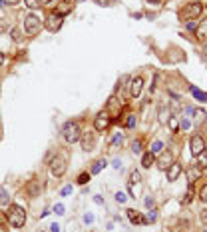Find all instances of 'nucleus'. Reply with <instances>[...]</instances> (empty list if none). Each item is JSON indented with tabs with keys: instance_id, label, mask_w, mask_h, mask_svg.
Listing matches in <instances>:
<instances>
[{
	"instance_id": "47",
	"label": "nucleus",
	"mask_w": 207,
	"mask_h": 232,
	"mask_svg": "<svg viewBox=\"0 0 207 232\" xmlns=\"http://www.w3.org/2000/svg\"><path fill=\"white\" fill-rule=\"evenodd\" d=\"M187 28H189V30H195V28H197V24H195V22H189Z\"/></svg>"
},
{
	"instance_id": "5",
	"label": "nucleus",
	"mask_w": 207,
	"mask_h": 232,
	"mask_svg": "<svg viewBox=\"0 0 207 232\" xmlns=\"http://www.w3.org/2000/svg\"><path fill=\"white\" fill-rule=\"evenodd\" d=\"M201 10H203V6H201L199 2H189L187 6H185L181 10V18L183 20H193V18H199Z\"/></svg>"
},
{
	"instance_id": "22",
	"label": "nucleus",
	"mask_w": 207,
	"mask_h": 232,
	"mask_svg": "<svg viewBox=\"0 0 207 232\" xmlns=\"http://www.w3.org/2000/svg\"><path fill=\"white\" fill-rule=\"evenodd\" d=\"M38 190H40V184H38V180H32L28 184V194L30 196H38Z\"/></svg>"
},
{
	"instance_id": "36",
	"label": "nucleus",
	"mask_w": 207,
	"mask_h": 232,
	"mask_svg": "<svg viewBox=\"0 0 207 232\" xmlns=\"http://www.w3.org/2000/svg\"><path fill=\"white\" fill-rule=\"evenodd\" d=\"M126 194H124V192H116V202H119V204H124V202H126Z\"/></svg>"
},
{
	"instance_id": "21",
	"label": "nucleus",
	"mask_w": 207,
	"mask_h": 232,
	"mask_svg": "<svg viewBox=\"0 0 207 232\" xmlns=\"http://www.w3.org/2000/svg\"><path fill=\"white\" fill-rule=\"evenodd\" d=\"M10 200V196H8V190L4 186H0V206H6Z\"/></svg>"
},
{
	"instance_id": "44",
	"label": "nucleus",
	"mask_w": 207,
	"mask_h": 232,
	"mask_svg": "<svg viewBox=\"0 0 207 232\" xmlns=\"http://www.w3.org/2000/svg\"><path fill=\"white\" fill-rule=\"evenodd\" d=\"M145 206H148V208H151V206H154V198H151V196H148V198H145Z\"/></svg>"
},
{
	"instance_id": "28",
	"label": "nucleus",
	"mask_w": 207,
	"mask_h": 232,
	"mask_svg": "<svg viewBox=\"0 0 207 232\" xmlns=\"http://www.w3.org/2000/svg\"><path fill=\"white\" fill-rule=\"evenodd\" d=\"M169 128H171V132H177V128H179V122H177V118H169Z\"/></svg>"
},
{
	"instance_id": "18",
	"label": "nucleus",
	"mask_w": 207,
	"mask_h": 232,
	"mask_svg": "<svg viewBox=\"0 0 207 232\" xmlns=\"http://www.w3.org/2000/svg\"><path fill=\"white\" fill-rule=\"evenodd\" d=\"M106 164H108V160L106 158H100V160H96L94 166H92V174H98L102 168H106Z\"/></svg>"
},
{
	"instance_id": "37",
	"label": "nucleus",
	"mask_w": 207,
	"mask_h": 232,
	"mask_svg": "<svg viewBox=\"0 0 207 232\" xmlns=\"http://www.w3.org/2000/svg\"><path fill=\"white\" fill-rule=\"evenodd\" d=\"M135 122H138V120H135V116L132 114V116H129L128 120H126V126H128V128H134V126H135Z\"/></svg>"
},
{
	"instance_id": "25",
	"label": "nucleus",
	"mask_w": 207,
	"mask_h": 232,
	"mask_svg": "<svg viewBox=\"0 0 207 232\" xmlns=\"http://www.w3.org/2000/svg\"><path fill=\"white\" fill-rule=\"evenodd\" d=\"M155 220H157V212H155V210H149V212L145 214V224L155 222Z\"/></svg>"
},
{
	"instance_id": "34",
	"label": "nucleus",
	"mask_w": 207,
	"mask_h": 232,
	"mask_svg": "<svg viewBox=\"0 0 207 232\" xmlns=\"http://www.w3.org/2000/svg\"><path fill=\"white\" fill-rule=\"evenodd\" d=\"M193 200V184L189 186V190H187V196H185V204H189Z\"/></svg>"
},
{
	"instance_id": "48",
	"label": "nucleus",
	"mask_w": 207,
	"mask_h": 232,
	"mask_svg": "<svg viewBox=\"0 0 207 232\" xmlns=\"http://www.w3.org/2000/svg\"><path fill=\"white\" fill-rule=\"evenodd\" d=\"M185 112H187V114H195V110L191 108V106H187V108H185Z\"/></svg>"
},
{
	"instance_id": "9",
	"label": "nucleus",
	"mask_w": 207,
	"mask_h": 232,
	"mask_svg": "<svg viewBox=\"0 0 207 232\" xmlns=\"http://www.w3.org/2000/svg\"><path fill=\"white\" fill-rule=\"evenodd\" d=\"M141 88H144V78H141V76L132 78V84H129V96H132V98H138V96L141 94Z\"/></svg>"
},
{
	"instance_id": "43",
	"label": "nucleus",
	"mask_w": 207,
	"mask_h": 232,
	"mask_svg": "<svg viewBox=\"0 0 207 232\" xmlns=\"http://www.w3.org/2000/svg\"><path fill=\"white\" fill-rule=\"evenodd\" d=\"M114 168H116V170H119V168H122V160H119V158H116V160H114Z\"/></svg>"
},
{
	"instance_id": "29",
	"label": "nucleus",
	"mask_w": 207,
	"mask_h": 232,
	"mask_svg": "<svg viewBox=\"0 0 207 232\" xmlns=\"http://www.w3.org/2000/svg\"><path fill=\"white\" fill-rule=\"evenodd\" d=\"M88 180H90V174H88V172H82V174L78 176V184H86Z\"/></svg>"
},
{
	"instance_id": "14",
	"label": "nucleus",
	"mask_w": 207,
	"mask_h": 232,
	"mask_svg": "<svg viewBox=\"0 0 207 232\" xmlns=\"http://www.w3.org/2000/svg\"><path fill=\"white\" fill-rule=\"evenodd\" d=\"M201 176V168L197 164L195 166H189V170H187V178H189V184H193L195 180H197V178Z\"/></svg>"
},
{
	"instance_id": "38",
	"label": "nucleus",
	"mask_w": 207,
	"mask_h": 232,
	"mask_svg": "<svg viewBox=\"0 0 207 232\" xmlns=\"http://www.w3.org/2000/svg\"><path fill=\"white\" fill-rule=\"evenodd\" d=\"M195 120H197V122H203V120H205V112H203V110H197V112H195Z\"/></svg>"
},
{
	"instance_id": "26",
	"label": "nucleus",
	"mask_w": 207,
	"mask_h": 232,
	"mask_svg": "<svg viewBox=\"0 0 207 232\" xmlns=\"http://www.w3.org/2000/svg\"><path fill=\"white\" fill-rule=\"evenodd\" d=\"M132 152L134 154H139L141 152V142H139V140H134V142H132Z\"/></svg>"
},
{
	"instance_id": "13",
	"label": "nucleus",
	"mask_w": 207,
	"mask_h": 232,
	"mask_svg": "<svg viewBox=\"0 0 207 232\" xmlns=\"http://www.w3.org/2000/svg\"><path fill=\"white\" fill-rule=\"evenodd\" d=\"M169 118H171L169 108H167L165 104H161L159 110H157V120H159V124H167V122H169Z\"/></svg>"
},
{
	"instance_id": "1",
	"label": "nucleus",
	"mask_w": 207,
	"mask_h": 232,
	"mask_svg": "<svg viewBox=\"0 0 207 232\" xmlns=\"http://www.w3.org/2000/svg\"><path fill=\"white\" fill-rule=\"evenodd\" d=\"M6 218H8V224H12L14 228H22L26 222V210L22 206H18V204H10Z\"/></svg>"
},
{
	"instance_id": "35",
	"label": "nucleus",
	"mask_w": 207,
	"mask_h": 232,
	"mask_svg": "<svg viewBox=\"0 0 207 232\" xmlns=\"http://www.w3.org/2000/svg\"><path fill=\"white\" fill-rule=\"evenodd\" d=\"M96 4H100V6H112L114 2H116V0H94Z\"/></svg>"
},
{
	"instance_id": "6",
	"label": "nucleus",
	"mask_w": 207,
	"mask_h": 232,
	"mask_svg": "<svg viewBox=\"0 0 207 232\" xmlns=\"http://www.w3.org/2000/svg\"><path fill=\"white\" fill-rule=\"evenodd\" d=\"M110 124H112V118L108 116V112H100V114L94 118V128L98 132H106L108 128H110Z\"/></svg>"
},
{
	"instance_id": "10",
	"label": "nucleus",
	"mask_w": 207,
	"mask_h": 232,
	"mask_svg": "<svg viewBox=\"0 0 207 232\" xmlns=\"http://www.w3.org/2000/svg\"><path fill=\"white\" fill-rule=\"evenodd\" d=\"M82 148H84L86 152H92V150L96 148V134L94 132H86L84 136H82Z\"/></svg>"
},
{
	"instance_id": "31",
	"label": "nucleus",
	"mask_w": 207,
	"mask_h": 232,
	"mask_svg": "<svg viewBox=\"0 0 207 232\" xmlns=\"http://www.w3.org/2000/svg\"><path fill=\"white\" fill-rule=\"evenodd\" d=\"M139 180H141V174L138 170H134L132 174H129V182H139Z\"/></svg>"
},
{
	"instance_id": "4",
	"label": "nucleus",
	"mask_w": 207,
	"mask_h": 232,
	"mask_svg": "<svg viewBox=\"0 0 207 232\" xmlns=\"http://www.w3.org/2000/svg\"><path fill=\"white\" fill-rule=\"evenodd\" d=\"M50 170L54 176H62L66 172V156L64 154H56L54 158L50 160Z\"/></svg>"
},
{
	"instance_id": "24",
	"label": "nucleus",
	"mask_w": 207,
	"mask_h": 232,
	"mask_svg": "<svg viewBox=\"0 0 207 232\" xmlns=\"http://www.w3.org/2000/svg\"><path fill=\"white\" fill-rule=\"evenodd\" d=\"M122 142H124V136H122V134H116L114 140L110 142V146H112V148H118V146H122Z\"/></svg>"
},
{
	"instance_id": "55",
	"label": "nucleus",
	"mask_w": 207,
	"mask_h": 232,
	"mask_svg": "<svg viewBox=\"0 0 207 232\" xmlns=\"http://www.w3.org/2000/svg\"><path fill=\"white\" fill-rule=\"evenodd\" d=\"M74 2H84V0H74Z\"/></svg>"
},
{
	"instance_id": "2",
	"label": "nucleus",
	"mask_w": 207,
	"mask_h": 232,
	"mask_svg": "<svg viewBox=\"0 0 207 232\" xmlns=\"http://www.w3.org/2000/svg\"><path fill=\"white\" fill-rule=\"evenodd\" d=\"M62 136L64 140H66L68 144H74V142H78V140L82 138V130H80V124L78 122H66L64 124V128H62Z\"/></svg>"
},
{
	"instance_id": "50",
	"label": "nucleus",
	"mask_w": 207,
	"mask_h": 232,
	"mask_svg": "<svg viewBox=\"0 0 207 232\" xmlns=\"http://www.w3.org/2000/svg\"><path fill=\"white\" fill-rule=\"evenodd\" d=\"M62 2L64 4H72V6H74V0H62Z\"/></svg>"
},
{
	"instance_id": "17",
	"label": "nucleus",
	"mask_w": 207,
	"mask_h": 232,
	"mask_svg": "<svg viewBox=\"0 0 207 232\" xmlns=\"http://www.w3.org/2000/svg\"><path fill=\"white\" fill-rule=\"evenodd\" d=\"M197 38L199 40H207V18L205 20H201L199 22V26H197Z\"/></svg>"
},
{
	"instance_id": "41",
	"label": "nucleus",
	"mask_w": 207,
	"mask_h": 232,
	"mask_svg": "<svg viewBox=\"0 0 207 232\" xmlns=\"http://www.w3.org/2000/svg\"><path fill=\"white\" fill-rule=\"evenodd\" d=\"M70 192H72V186H64V188H62V192H60V196H68Z\"/></svg>"
},
{
	"instance_id": "46",
	"label": "nucleus",
	"mask_w": 207,
	"mask_h": 232,
	"mask_svg": "<svg viewBox=\"0 0 207 232\" xmlns=\"http://www.w3.org/2000/svg\"><path fill=\"white\" fill-rule=\"evenodd\" d=\"M4 2H6V4H8V6H14V4H18V2H20V0H4Z\"/></svg>"
},
{
	"instance_id": "27",
	"label": "nucleus",
	"mask_w": 207,
	"mask_h": 232,
	"mask_svg": "<svg viewBox=\"0 0 207 232\" xmlns=\"http://www.w3.org/2000/svg\"><path fill=\"white\" fill-rule=\"evenodd\" d=\"M199 200H201V202H207V184L201 186V190H199Z\"/></svg>"
},
{
	"instance_id": "40",
	"label": "nucleus",
	"mask_w": 207,
	"mask_h": 232,
	"mask_svg": "<svg viewBox=\"0 0 207 232\" xmlns=\"http://www.w3.org/2000/svg\"><path fill=\"white\" fill-rule=\"evenodd\" d=\"M199 220H201V224H207V208H205V210H201Z\"/></svg>"
},
{
	"instance_id": "12",
	"label": "nucleus",
	"mask_w": 207,
	"mask_h": 232,
	"mask_svg": "<svg viewBox=\"0 0 207 232\" xmlns=\"http://www.w3.org/2000/svg\"><path fill=\"white\" fill-rule=\"evenodd\" d=\"M179 174H181V164H179V162H171L169 168H167V180H169V182L177 180Z\"/></svg>"
},
{
	"instance_id": "15",
	"label": "nucleus",
	"mask_w": 207,
	"mask_h": 232,
	"mask_svg": "<svg viewBox=\"0 0 207 232\" xmlns=\"http://www.w3.org/2000/svg\"><path fill=\"white\" fill-rule=\"evenodd\" d=\"M126 212H128V218L132 220L134 224H145V218L141 216L139 212H135V210H132V208H129V210H126Z\"/></svg>"
},
{
	"instance_id": "53",
	"label": "nucleus",
	"mask_w": 207,
	"mask_h": 232,
	"mask_svg": "<svg viewBox=\"0 0 207 232\" xmlns=\"http://www.w3.org/2000/svg\"><path fill=\"white\" fill-rule=\"evenodd\" d=\"M48 2H50V0H40V4H48Z\"/></svg>"
},
{
	"instance_id": "20",
	"label": "nucleus",
	"mask_w": 207,
	"mask_h": 232,
	"mask_svg": "<svg viewBox=\"0 0 207 232\" xmlns=\"http://www.w3.org/2000/svg\"><path fill=\"white\" fill-rule=\"evenodd\" d=\"M191 94H193L197 100L207 102V92H201V90H199V88H195V86H191Z\"/></svg>"
},
{
	"instance_id": "45",
	"label": "nucleus",
	"mask_w": 207,
	"mask_h": 232,
	"mask_svg": "<svg viewBox=\"0 0 207 232\" xmlns=\"http://www.w3.org/2000/svg\"><path fill=\"white\" fill-rule=\"evenodd\" d=\"M50 232H60V226H58L56 222H54V224L50 226Z\"/></svg>"
},
{
	"instance_id": "3",
	"label": "nucleus",
	"mask_w": 207,
	"mask_h": 232,
	"mask_svg": "<svg viewBox=\"0 0 207 232\" xmlns=\"http://www.w3.org/2000/svg\"><path fill=\"white\" fill-rule=\"evenodd\" d=\"M40 28H42V24H40V18L36 14H28L24 18V30L28 36H36L40 32Z\"/></svg>"
},
{
	"instance_id": "7",
	"label": "nucleus",
	"mask_w": 207,
	"mask_h": 232,
	"mask_svg": "<svg viewBox=\"0 0 207 232\" xmlns=\"http://www.w3.org/2000/svg\"><path fill=\"white\" fill-rule=\"evenodd\" d=\"M189 148H191V154L197 156L205 150V140L199 136V134H195V136H191V140H189Z\"/></svg>"
},
{
	"instance_id": "54",
	"label": "nucleus",
	"mask_w": 207,
	"mask_h": 232,
	"mask_svg": "<svg viewBox=\"0 0 207 232\" xmlns=\"http://www.w3.org/2000/svg\"><path fill=\"white\" fill-rule=\"evenodd\" d=\"M149 2H155V4H159V0H149Z\"/></svg>"
},
{
	"instance_id": "8",
	"label": "nucleus",
	"mask_w": 207,
	"mask_h": 232,
	"mask_svg": "<svg viewBox=\"0 0 207 232\" xmlns=\"http://www.w3.org/2000/svg\"><path fill=\"white\" fill-rule=\"evenodd\" d=\"M60 26H62V14H50L46 18V28L50 32L60 30Z\"/></svg>"
},
{
	"instance_id": "32",
	"label": "nucleus",
	"mask_w": 207,
	"mask_h": 232,
	"mask_svg": "<svg viewBox=\"0 0 207 232\" xmlns=\"http://www.w3.org/2000/svg\"><path fill=\"white\" fill-rule=\"evenodd\" d=\"M54 212H56L58 216H62V214H66V208H64V204H56V206H54Z\"/></svg>"
},
{
	"instance_id": "33",
	"label": "nucleus",
	"mask_w": 207,
	"mask_h": 232,
	"mask_svg": "<svg viewBox=\"0 0 207 232\" xmlns=\"http://www.w3.org/2000/svg\"><path fill=\"white\" fill-rule=\"evenodd\" d=\"M179 126H181V130H189V126H191V122H189L187 118H181V122H179Z\"/></svg>"
},
{
	"instance_id": "42",
	"label": "nucleus",
	"mask_w": 207,
	"mask_h": 232,
	"mask_svg": "<svg viewBox=\"0 0 207 232\" xmlns=\"http://www.w3.org/2000/svg\"><path fill=\"white\" fill-rule=\"evenodd\" d=\"M84 222L86 224H92V222H94V216H92V214H84Z\"/></svg>"
},
{
	"instance_id": "49",
	"label": "nucleus",
	"mask_w": 207,
	"mask_h": 232,
	"mask_svg": "<svg viewBox=\"0 0 207 232\" xmlns=\"http://www.w3.org/2000/svg\"><path fill=\"white\" fill-rule=\"evenodd\" d=\"M94 202H96V204H104V200H102L100 196H96V198H94Z\"/></svg>"
},
{
	"instance_id": "23",
	"label": "nucleus",
	"mask_w": 207,
	"mask_h": 232,
	"mask_svg": "<svg viewBox=\"0 0 207 232\" xmlns=\"http://www.w3.org/2000/svg\"><path fill=\"white\" fill-rule=\"evenodd\" d=\"M149 152H154V154H159V152H163V142H161V140H155V142L151 144Z\"/></svg>"
},
{
	"instance_id": "52",
	"label": "nucleus",
	"mask_w": 207,
	"mask_h": 232,
	"mask_svg": "<svg viewBox=\"0 0 207 232\" xmlns=\"http://www.w3.org/2000/svg\"><path fill=\"white\" fill-rule=\"evenodd\" d=\"M6 6V2H4V0H0V8H4Z\"/></svg>"
},
{
	"instance_id": "16",
	"label": "nucleus",
	"mask_w": 207,
	"mask_h": 232,
	"mask_svg": "<svg viewBox=\"0 0 207 232\" xmlns=\"http://www.w3.org/2000/svg\"><path fill=\"white\" fill-rule=\"evenodd\" d=\"M154 162H155V154L154 152H145L144 156H141V166H144V168H151Z\"/></svg>"
},
{
	"instance_id": "11",
	"label": "nucleus",
	"mask_w": 207,
	"mask_h": 232,
	"mask_svg": "<svg viewBox=\"0 0 207 232\" xmlns=\"http://www.w3.org/2000/svg\"><path fill=\"white\" fill-rule=\"evenodd\" d=\"M155 162H157V166H159L161 170H167L169 164L173 162V156H171V152H159V158H157Z\"/></svg>"
},
{
	"instance_id": "19",
	"label": "nucleus",
	"mask_w": 207,
	"mask_h": 232,
	"mask_svg": "<svg viewBox=\"0 0 207 232\" xmlns=\"http://www.w3.org/2000/svg\"><path fill=\"white\" fill-rule=\"evenodd\" d=\"M197 166H199L201 170H203V168H207V148H205L201 154H197Z\"/></svg>"
},
{
	"instance_id": "51",
	"label": "nucleus",
	"mask_w": 207,
	"mask_h": 232,
	"mask_svg": "<svg viewBox=\"0 0 207 232\" xmlns=\"http://www.w3.org/2000/svg\"><path fill=\"white\" fill-rule=\"evenodd\" d=\"M2 62H4V54L0 52V66H2Z\"/></svg>"
},
{
	"instance_id": "30",
	"label": "nucleus",
	"mask_w": 207,
	"mask_h": 232,
	"mask_svg": "<svg viewBox=\"0 0 207 232\" xmlns=\"http://www.w3.org/2000/svg\"><path fill=\"white\" fill-rule=\"evenodd\" d=\"M24 2H26V6H28V8H32V10L40 6V0H24Z\"/></svg>"
},
{
	"instance_id": "39",
	"label": "nucleus",
	"mask_w": 207,
	"mask_h": 232,
	"mask_svg": "<svg viewBox=\"0 0 207 232\" xmlns=\"http://www.w3.org/2000/svg\"><path fill=\"white\" fill-rule=\"evenodd\" d=\"M12 38H14L16 42L22 40V36H20V30H18V28H14V30H12Z\"/></svg>"
}]
</instances>
